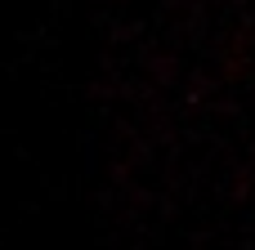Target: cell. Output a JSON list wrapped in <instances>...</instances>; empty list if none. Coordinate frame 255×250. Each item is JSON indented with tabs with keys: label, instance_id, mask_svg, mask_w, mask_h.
<instances>
[{
	"label": "cell",
	"instance_id": "3957f363",
	"mask_svg": "<svg viewBox=\"0 0 255 250\" xmlns=\"http://www.w3.org/2000/svg\"><path fill=\"white\" fill-rule=\"evenodd\" d=\"M251 192H255V170H251V166L233 170V183H229V197H233V201H251Z\"/></svg>",
	"mask_w": 255,
	"mask_h": 250
},
{
	"label": "cell",
	"instance_id": "6da1fadb",
	"mask_svg": "<svg viewBox=\"0 0 255 250\" xmlns=\"http://www.w3.org/2000/svg\"><path fill=\"white\" fill-rule=\"evenodd\" d=\"M143 81H148V85H157V89L175 85V81H179V58H175L170 49L148 45V49H143Z\"/></svg>",
	"mask_w": 255,
	"mask_h": 250
},
{
	"label": "cell",
	"instance_id": "277c9868",
	"mask_svg": "<svg viewBox=\"0 0 255 250\" xmlns=\"http://www.w3.org/2000/svg\"><path fill=\"white\" fill-rule=\"evenodd\" d=\"M251 170H255V148H251Z\"/></svg>",
	"mask_w": 255,
	"mask_h": 250
},
{
	"label": "cell",
	"instance_id": "7a4b0ae2",
	"mask_svg": "<svg viewBox=\"0 0 255 250\" xmlns=\"http://www.w3.org/2000/svg\"><path fill=\"white\" fill-rule=\"evenodd\" d=\"M220 72H188V89H184V103L188 107H202V103H211L215 94H220Z\"/></svg>",
	"mask_w": 255,
	"mask_h": 250
}]
</instances>
